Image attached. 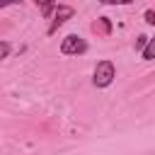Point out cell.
I'll return each instance as SVG.
<instances>
[{
	"label": "cell",
	"mask_w": 155,
	"mask_h": 155,
	"mask_svg": "<svg viewBox=\"0 0 155 155\" xmlns=\"http://www.w3.org/2000/svg\"><path fill=\"white\" fill-rule=\"evenodd\" d=\"M85 51H87V41L78 34H68L61 41V53L63 56H82Z\"/></svg>",
	"instance_id": "cell-2"
},
{
	"label": "cell",
	"mask_w": 155,
	"mask_h": 155,
	"mask_svg": "<svg viewBox=\"0 0 155 155\" xmlns=\"http://www.w3.org/2000/svg\"><path fill=\"white\" fill-rule=\"evenodd\" d=\"M73 15H75V10H73L70 5H58V7H56V12H53V17H51V24H48L46 34H48V36H53V34L58 31V27H63Z\"/></svg>",
	"instance_id": "cell-3"
},
{
	"label": "cell",
	"mask_w": 155,
	"mask_h": 155,
	"mask_svg": "<svg viewBox=\"0 0 155 155\" xmlns=\"http://www.w3.org/2000/svg\"><path fill=\"white\" fill-rule=\"evenodd\" d=\"M10 51H12V44L10 41H0V61H5L10 56Z\"/></svg>",
	"instance_id": "cell-6"
},
{
	"label": "cell",
	"mask_w": 155,
	"mask_h": 155,
	"mask_svg": "<svg viewBox=\"0 0 155 155\" xmlns=\"http://www.w3.org/2000/svg\"><path fill=\"white\" fill-rule=\"evenodd\" d=\"M56 7H58V2H46V5H41V12H44V17H48L51 12H56Z\"/></svg>",
	"instance_id": "cell-7"
},
{
	"label": "cell",
	"mask_w": 155,
	"mask_h": 155,
	"mask_svg": "<svg viewBox=\"0 0 155 155\" xmlns=\"http://www.w3.org/2000/svg\"><path fill=\"white\" fill-rule=\"evenodd\" d=\"M148 39H150V36H138V39H136V48H138V51H143V48H145V44H148Z\"/></svg>",
	"instance_id": "cell-9"
},
{
	"label": "cell",
	"mask_w": 155,
	"mask_h": 155,
	"mask_svg": "<svg viewBox=\"0 0 155 155\" xmlns=\"http://www.w3.org/2000/svg\"><path fill=\"white\" fill-rule=\"evenodd\" d=\"M140 56H143V61H155V39H148V44L140 51Z\"/></svg>",
	"instance_id": "cell-4"
},
{
	"label": "cell",
	"mask_w": 155,
	"mask_h": 155,
	"mask_svg": "<svg viewBox=\"0 0 155 155\" xmlns=\"http://www.w3.org/2000/svg\"><path fill=\"white\" fill-rule=\"evenodd\" d=\"M97 24H99L102 34H107V36L111 34V19H109V17H99V19H97ZM97 24H94V27H97Z\"/></svg>",
	"instance_id": "cell-5"
},
{
	"label": "cell",
	"mask_w": 155,
	"mask_h": 155,
	"mask_svg": "<svg viewBox=\"0 0 155 155\" xmlns=\"http://www.w3.org/2000/svg\"><path fill=\"white\" fill-rule=\"evenodd\" d=\"M116 78V65L111 61H99L92 70V85L94 87H109Z\"/></svg>",
	"instance_id": "cell-1"
},
{
	"label": "cell",
	"mask_w": 155,
	"mask_h": 155,
	"mask_svg": "<svg viewBox=\"0 0 155 155\" xmlns=\"http://www.w3.org/2000/svg\"><path fill=\"white\" fill-rule=\"evenodd\" d=\"M143 17H145V22H148L150 27H155V10H145Z\"/></svg>",
	"instance_id": "cell-8"
}]
</instances>
